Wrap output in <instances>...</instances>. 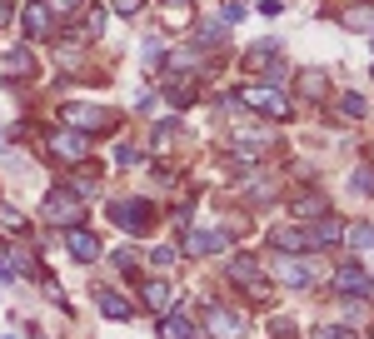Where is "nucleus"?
I'll return each mask as SVG.
<instances>
[{"label":"nucleus","mask_w":374,"mask_h":339,"mask_svg":"<svg viewBox=\"0 0 374 339\" xmlns=\"http://www.w3.org/2000/svg\"><path fill=\"white\" fill-rule=\"evenodd\" d=\"M45 220H50V225H65V229H75L80 220H85V205H80V195H75V189L55 185L50 195H45Z\"/></svg>","instance_id":"nucleus-1"},{"label":"nucleus","mask_w":374,"mask_h":339,"mask_svg":"<svg viewBox=\"0 0 374 339\" xmlns=\"http://www.w3.org/2000/svg\"><path fill=\"white\" fill-rule=\"evenodd\" d=\"M240 105H249V110H260L269 120H289V100L275 90V85H245L240 90Z\"/></svg>","instance_id":"nucleus-2"},{"label":"nucleus","mask_w":374,"mask_h":339,"mask_svg":"<svg viewBox=\"0 0 374 339\" xmlns=\"http://www.w3.org/2000/svg\"><path fill=\"white\" fill-rule=\"evenodd\" d=\"M110 220H115L120 229H135V235H145V229L155 225V209L145 205V200H115V205H110Z\"/></svg>","instance_id":"nucleus-3"},{"label":"nucleus","mask_w":374,"mask_h":339,"mask_svg":"<svg viewBox=\"0 0 374 339\" xmlns=\"http://www.w3.org/2000/svg\"><path fill=\"white\" fill-rule=\"evenodd\" d=\"M60 125H70V130H100L105 125V110L100 105H85V100H70V105H60Z\"/></svg>","instance_id":"nucleus-4"},{"label":"nucleus","mask_w":374,"mask_h":339,"mask_svg":"<svg viewBox=\"0 0 374 339\" xmlns=\"http://www.w3.org/2000/svg\"><path fill=\"white\" fill-rule=\"evenodd\" d=\"M269 269H275V280H280V285H289V289H304V285H315V269H309L304 260H295L289 249H280V260L269 265Z\"/></svg>","instance_id":"nucleus-5"},{"label":"nucleus","mask_w":374,"mask_h":339,"mask_svg":"<svg viewBox=\"0 0 374 339\" xmlns=\"http://www.w3.org/2000/svg\"><path fill=\"white\" fill-rule=\"evenodd\" d=\"M50 150L60 160H90V145H85V130H70V125H60L50 135Z\"/></svg>","instance_id":"nucleus-6"},{"label":"nucleus","mask_w":374,"mask_h":339,"mask_svg":"<svg viewBox=\"0 0 374 339\" xmlns=\"http://www.w3.org/2000/svg\"><path fill=\"white\" fill-rule=\"evenodd\" d=\"M335 289H340V294H369L374 280H369L360 265H340V269H335Z\"/></svg>","instance_id":"nucleus-7"},{"label":"nucleus","mask_w":374,"mask_h":339,"mask_svg":"<svg viewBox=\"0 0 374 339\" xmlns=\"http://www.w3.org/2000/svg\"><path fill=\"white\" fill-rule=\"evenodd\" d=\"M100 249H105V245H100L90 229H80V225L70 229V254H75L80 265H95V260H100Z\"/></svg>","instance_id":"nucleus-8"},{"label":"nucleus","mask_w":374,"mask_h":339,"mask_svg":"<svg viewBox=\"0 0 374 339\" xmlns=\"http://www.w3.org/2000/svg\"><path fill=\"white\" fill-rule=\"evenodd\" d=\"M275 45H280V40H255V50L245 55V65L255 70V75H260V70H280V50H275Z\"/></svg>","instance_id":"nucleus-9"},{"label":"nucleus","mask_w":374,"mask_h":339,"mask_svg":"<svg viewBox=\"0 0 374 339\" xmlns=\"http://www.w3.org/2000/svg\"><path fill=\"white\" fill-rule=\"evenodd\" d=\"M230 280H235L240 289H260V285H264V269L249 260V254H240V260H230Z\"/></svg>","instance_id":"nucleus-10"},{"label":"nucleus","mask_w":374,"mask_h":339,"mask_svg":"<svg viewBox=\"0 0 374 339\" xmlns=\"http://www.w3.org/2000/svg\"><path fill=\"white\" fill-rule=\"evenodd\" d=\"M20 20H25V35H30V40H45V35H50V6H45V0L25 6V15H20Z\"/></svg>","instance_id":"nucleus-11"},{"label":"nucleus","mask_w":374,"mask_h":339,"mask_svg":"<svg viewBox=\"0 0 374 339\" xmlns=\"http://www.w3.org/2000/svg\"><path fill=\"white\" fill-rule=\"evenodd\" d=\"M210 329H215L220 339H240V334H245V314H235V309H210Z\"/></svg>","instance_id":"nucleus-12"},{"label":"nucleus","mask_w":374,"mask_h":339,"mask_svg":"<svg viewBox=\"0 0 374 339\" xmlns=\"http://www.w3.org/2000/svg\"><path fill=\"white\" fill-rule=\"evenodd\" d=\"M275 245L289 249V254H295V249H315V240H309L304 225H280V229H275Z\"/></svg>","instance_id":"nucleus-13"},{"label":"nucleus","mask_w":374,"mask_h":339,"mask_svg":"<svg viewBox=\"0 0 374 339\" xmlns=\"http://www.w3.org/2000/svg\"><path fill=\"white\" fill-rule=\"evenodd\" d=\"M185 249L190 254H215V249H225V229H190Z\"/></svg>","instance_id":"nucleus-14"},{"label":"nucleus","mask_w":374,"mask_h":339,"mask_svg":"<svg viewBox=\"0 0 374 339\" xmlns=\"http://www.w3.org/2000/svg\"><path fill=\"white\" fill-rule=\"evenodd\" d=\"M95 309L105 314V320H130V314H135V305H130V300H120V294H110V289H100V294H95Z\"/></svg>","instance_id":"nucleus-15"},{"label":"nucleus","mask_w":374,"mask_h":339,"mask_svg":"<svg viewBox=\"0 0 374 339\" xmlns=\"http://www.w3.org/2000/svg\"><path fill=\"white\" fill-rule=\"evenodd\" d=\"M340 25H344V30H374V6H349V10H340Z\"/></svg>","instance_id":"nucleus-16"},{"label":"nucleus","mask_w":374,"mask_h":339,"mask_svg":"<svg viewBox=\"0 0 374 339\" xmlns=\"http://www.w3.org/2000/svg\"><path fill=\"white\" fill-rule=\"evenodd\" d=\"M344 245H349V249H374V225H369V220L344 225Z\"/></svg>","instance_id":"nucleus-17"},{"label":"nucleus","mask_w":374,"mask_h":339,"mask_svg":"<svg viewBox=\"0 0 374 339\" xmlns=\"http://www.w3.org/2000/svg\"><path fill=\"white\" fill-rule=\"evenodd\" d=\"M160 339H195V325L185 314H165L160 320Z\"/></svg>","instance_id":"nucleus-18"},{"label":"nucleus","mask_w":374,"mask_h":339,"mask_svg":"<svg viewBox=\"0 0 374 339\" xmlns=\"http://www.w3.org/2000/svg\"><path fill=\"white\" fill-rule=\"evenodd\" d=\"M170 300H175V285H165V280L145 285V305H150V309H170Z\"/></svg>","instance_id":"nucleus-19"},{"label":"nucleus","mask_w":374,"mask_h":339,"mask_svg":"<svg viewBox=\"0 0 374 339\" xmlns=\"http://www.w3.org/2000/svg\"><path fill=\"white\" fill-rule=\"evenodd\" d=\"M309 240H315V245H340V240H344V225L324 215V220H320L315 229H309Z\"/></svg>","instance_id":"nucleus-20"},{"label":"nucleus","mask_w":374,"mask_h":339,"mask_svg":"<svg viewBox=\"0 0 374 339\" xmlns=\"http://www.w3.org/2000/svg\"><path fill=\"white\" fill-rule=\"evenodd\" d=\"M6 70L20 75V80H30V75H35V55H30V50H10V55H6Z\"/></svg>","instance_id":"nucleus-21"},{"label":"nucleus","mask_w":374,"mask_h":339,"mask_svg":"<svg viewBox=\"0 0 374 339\" xmlns=\"http://www.w3.org/2000/svg\"><path fill=\"white\" fill-rule=\"evenodd\" d=\"M340 110H344L349 120H364V115H369V100H364V95H340Z\"/></svg>","instance_id":"nucleus-22"},{"label":"nucleus","mask_w":374,"mask_h":339,"mask_svg":"<svg viewBox=\"0 0 374 339\" xmlns=\"http://www.w3.org/2000/svg\"><path fill=\"white\" fill-rule=\"evenodd\" d=\"M165 95H170V105H190V100H195L190 80H170V90H165Z\"/></svg>","instance_id":"nucleus-23"},{"label":"nucleus","mask_w":374,"mask_h":339,"mask_svg":"<svg viewBox=\"0 0 374 339\" xmlns=\"http://www.w3.org/2000/svg\"><path fill=\"white\" fill-rule=\"evenodd\" d=\"M175 145V120H160L155 125V150H170Z\"/></svg>","instance_id":"nucleus-24"},{"label":"nucleus","mask_w":374,"mask_h":339,"mask_svg":"<svg viewBox=\"0 0 374 339\" xmlns=\"http://www.w3.org/2000/svg\"><path fill=\"white\" fill-rule=\"evenodd\" d=\"M304 95H324V75L320 70H304Z\"/></svg>","instance_id":"nucleus-25"},{"label":"nucleus","mask_w":374,"mask_h":339,"mask_svg":"<svg viewBox=\"0 0 374 339\" xmlns=\"http://www.w3.org/2000/svg\"><path fill=\"white\" fill-rule=\"evenodd\" d=\"M240 145H255L260 150V145H269V130H240Z\"/></svg>","instance_id":"nucleus-26"},{"label":"nucleus","mask_w":374,"mask_h":339,"mask_svg":"<svg viewBox=\"0 0 374 339\" xmlns=\"http://www.w3.org/2000/svg\"><path fill=\"white\" fill-rule=\"evenodd\" d=\"M150 260H155L160 269H170V265H175V249H170V245H160V249H150Z\"/></svg>","instance_id":"nucleus-27"},{"label":"nucleus","mask_w":374,"mask_h":339,"mask_svg":"<svg viewBox=\"0 0 374 339\" xmlns=\"http://www.w3.org/2000/svg\"><path fill=\"white\" fill-rule=\"evenodd\" d=\"M100 30H105V10H90L85 15V35H100Z\"/></svg>","instance_id":"nucleus-28"},{"label":"nucleus","mask_w":374,"mask_h":339,"mask_svg":"<svg viewBox=\"0 0 374 339\" xmlns=\"http://www.w3.org/2000/svg\"><path fill=\"white\" fill-rule=\"evenodd\" d=\"M45 6H50L55 15H75V10H80V0H45Z\"/></svg>","instance_id":"nucleus-29"},{"label":"nucleus","mask_w":374,"mask_h":339,"mask_svg":"<svg viewBox=\"0 0 374 339\" xmlns=\"http://www.w3.org/2000/svg\"><path fill=\"white\" fill-rule=\"evenodd\" d=\"M115 160H120V165H140V150H135V145H120Z\"/></svg>","instance_id":"nucleus-30"},{"label":"nucleus","mask_w":374,"mask_h":339,"mask_svg":"<svg viewBox=\"0 0 374 339\" xmlns=\"http://www.w3.org/2000/svg\"><path fill=\"white\" fill-rule=\"evenodd\" d=\"M110 6H115L120 15H140V6H145V0H110Z\"/></svg>","instance_id":"nucleus-31"},{"label":"nucleus","mask_w":374,"mask_h":339,"mask_svg":"<svg viewBox=\"0 0 374 339\" xmlns=\"http://www.w3.org/2000/svg\"><path fill=\"white\" fill-rule=\"evenodd\" d=\"M315 339H349V334H344L340 325H320V329H315Z\"/></svg>","instance_id":"nucleus-32"},{"label":"nucleus","mask_w":374,"mask_h":339,"mask_svg":"<svg viewBox=\"0 0 374 339\" xmlns=\"http://www.w3.org/2000/svg\"><path fill=\"white\" fill-rule=\"evenodd\" d=\"M240 15H245V0H225V20H230V25H235Z\"/></svg>","instance_id":"nucleus-33"},{"label":"nucleus","mask_w":374,"mask_h":339,"mask_svg":"<svg viewBox=\"0 0 374 339\" xmlns=\"http://www.w3.org/2000/svg\"><path fill=\"white\" fill-rule=\"evenodd\" d=\"M355 189H374V170H355Z\"/></svg>","instance_id":"nucleus-34"},{"label":"nucleus","mask_w":374,"mask_h":339,"mask_svg":"<svg viewBox=\"0 0 374 339\" xmlns=\"http://www.w3.org/2000/svg\"><path fill=\"white\" fill-rule=\"evenodd\" d=\"M10 20H15V6H10V0H0V30H6Z\"/></svg>","instance_id":"nucleus-35"},{"label":"nucleus","mask_w":374,"mask_h":339,"mask_svg":"<svg viewBox=\"0 0 374 339\" xmlns=\"http://www.w3.org/2000/svg\"><path fill=\"white\" fill-rule=\"evenodd\" d=\"M165 6H190V0H165Z\"/></svg>","instance_id":"nucleus-36"}]
</instances>
